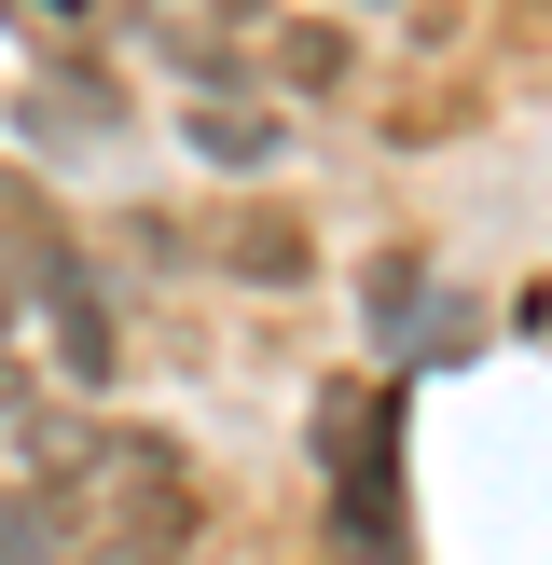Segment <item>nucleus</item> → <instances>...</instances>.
Here are the masks:
<instances>
[{
  "instance_id": "nucleus-6",
  "label": "nucleus",
  "mask_w": 552,
  "mask_h": 565,
  "mask_svg": "<svg viewBox=\"0 0 552 565\" xmlns=\"http://www.w3.org/2000/svg\"><path fill=\"white\" fill-rule=\"evenodd\" d=\"M221 235H235V248H221L235 276H276V290L304 276V235H290V221H221Z\"/></svg>"
},
{
  "instance_id": "nucleus-5",
  "label": "nucleus",
  "mask_w": 552,
  "mask_h": 565,
  "mask_svg": "<svg viewBox=\"0 0 552 565\" xmlns=\"http://www.w3.org/2000/svg\"><path fill=\"white\" fill-rule=\"evenodd\" d=\"M152 55H166L180 83H208V97H235V83H248V42H221V28H166V14H152Z\"/></svg>"
},
{
  "instance_id": "nucleus-1",
  "label": "nucleus",
  "mask_w": 552,
  "mask_h": 565,
  "mask_svg": "<svg viewBox=\"0 0 552 565\" xmlns=\"http://www.w3.org/2000/svg\"><path fill=\"white\" fill-rule=\"evenodd\" d=\"M14 125L42 138V152H97V138H125V97H110L97 55H42V83H28Z\"/></svg>"
},
{
  "instance_id": "nucleus-8",
  "label": "nucleus",
  "mask_w": 552,
  "mask_h": 565,
  "mask_svg": "<svg viewBox=\"0 0 552 565\" xmlns=\"http://www.w3.org/2000/svg\"><path fill=\"white\" fill-rule=\"evenodd\" d=\"M346 28H290V42H276V83H346Z\"/></svg>"
},
{
  "instance_id": "nucleus-7",
  "label": "nucleus",
  "mask_w": 552,
  "mask_h": 565,
  "mask_svg": "<svg viewBox=\"0 0 552 565\" xmlns=\"http://www.w3.org/2000/svg\"><path fill=\"white\" fill-rule=\"evenodd\" d=\"M70 565H180V539H166V524H83Z\"/></svg>"
},
{
  "instance_id": "nucleus-3",
  "label": "nucleus",
  "mask_w": 552,
  "mask_h": 565,
  "mask_svg": "<svg viewBox=\"0 0 552 565\" xmlns=\"http://www.w3.org/2000/svg\"><path fill=\"white\" fill-rule=\"evenodd\" d=\"M193 152H208V166H276V152H290V125L248 110V97H208V110H193Z\"/></svg>"
},
{
  "instance_id": "nucleus-2",
  "label": "nucleus",
  "mask_w": 552,
  "mask_h": 565,
  "mask_svg": "<svg viewBox=\"0 0 552 565\" xmlns=\"http://www.w3.org/2000/svg\"><path fill=\"white\" fill-rule=\"evenodd\" d=\"M83 552V511L42 483H0V565H70Z\"/></svg>"
},
{
  "instance_id": "nucleus-4",
  "label": "nucleus",
  "mask_w": 552,
  "mask_h": 565,
  "mask_svg": "<svg viewBox=\"0 0 552 565\" xmlns=\"http://www.w3.org/2000/svg\"><path fill=\"white\" fill-rule=\"evenodd\" d=\"M55 373H70L83 401H97V386L125 373V345H110V318H97V290H83V303H55Z\"/></svg>"
},
{
  "instance_id": "nucleus-9",
  "label": "nucleus",
  "mask_w": 552,
  "mask_h": 565,
  "mask_svg": "<svg viewBox=\"0 0 552 565\" xmlns=\"http://www.w3.org/2000/svg\"><path fill=\"white\" fill-rule=\"evenodd\" d=\"M125 263H138V276H180L193 248H180V221H125Z\"/></svg>"
}]
</instances>
